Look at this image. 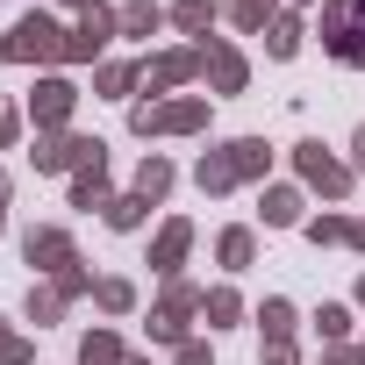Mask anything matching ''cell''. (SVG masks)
<instances>
[{"instance_id": "cell-1", "label": "cell", "mask_w": 365, "mask_h": 365, "mask_svg": "<svg viewBox=\"0 0 365 365\" xmlns=\"http://www.w3.org/2000/svg\"><path fill=\"white\" fill-rule=\"evenodd\" d=\"M265 165H272V143L265 136H230V143H215L194 165V187L201 194H237L244 179H265Z\"/></svg>"}, {"instance_id": "cell-2", "label": "cell", "mask_w": 365, "mask_h": 365, "mask_svg": "<svg viewBox=\"0 0 365 365\" xmlns=\"http://www.w3.org/2000/svg\"><path fill=\"white\" fill-rule=\"evenodd\" d=\"M65 36L72 29H58V15H22L8 36H0V65H65Z\"/></svg>"}, {"instance_id": "cell-3", "label": "cell", "mask_w": 365, "mask_h": 365, "mask_svg": "<svg viewBox=\"0 0 365 365\" xmlns=\"http://www.w3.org/2000/svg\"><path fill=\"white\" fill-rule=\"evenodd\" d=\"M315 36L336 65L365 72V0H322V15H315Z\"/></svg>"}, {"instance_id": "cell-4", "label": "cell", "mask_w": 365, "mask_h": 365, "mask_svg": "<svg viewBox=\"0 0 365 365\" xmlns=\"http://www.w3.org/2000/svg\"><path fill=\"white\" fill-rule=\"evenodd\" d=\"M129 129L136 136H194V129H208V93L143 101V108H129Z\"/></svg>"}, {"instance_id": "cell-5", "label": "cell", "mask_w": 365, "mask_h": 365, "mask_svg": "<svg viewBox=\"0 0 365 365\" xmlns=\"http://www.w3.org/2000/svg\"><path fill=\"white\" fill-rule=\"evenodd\" d=\"M201 301H208V294H201L194 279H165V294H158V308H150V344H172V351H179V344H187V322L201 315Z\"/></svg>"}, {"instance_id": "cell-6", "label": "cell", "mask_w": 365, "mask_h": 365, "mask_svg": "<svg viewBox=\"0 0 365 365\" xmlns=\"http://www.w3.org/2000/svg\"><path fill=\"white\" fill-rule=\"evenodd\" d=\"M29 158H36V172H86V165L108 158V143L101 136H72V129H43Z\"/></svg>"}, {"instance_id": "cell-7", "label": "cell", "mask_w": 365, "mask_h": 365, "mask_svg": "<svg viewBox=\"0 0 365 365\" xmlns=\"http://www.w3.org/2000/svg\"><path fill=\"white\" fill-rule=\"evenodd\" d=\"M115 36H122V8H101V0H93V8L72 22V36H65V65H93Z\"/></svg>"}, {"instance_id": "cell-8", "label": "cell", "mask_w": 365, "mask_h": 365, "mask_svg": "<svg viewBox=\"0 0 365 365\" xmlns=\"http://www.w3.org/2000/svg\"><path fill=\"white\" fill-rule=\"evenodd\" d=\"M294 172L308 179L322 201H344V194H351V179H358V172H351L344 158H329L322 143H294Z\"/></svg>"}, {"instance_id": "cell-9", "label": "cell", "mask_w": 365, "mask_h": 365, "mask_svg": "<svg viewBox=\"0 0 365 365\" xmlns=\"http://www.w3.org/2000/svg\"><path fill=\"white\" fill-rule=\"evenodd\" d=\"M72 108H79V86H72V79H36V86H29V122H36V136H43V129H65Z\"/></svg>"}, {"instance_id": "cell-10", "label": "cell", "mask_w": 365, "mask_h": 365, "mask_svg": "<svg viewBox=\"0 0 365 365\" xmlns=\"http://www.w3.org/2000/svg\"><path fill=\"white\" fill-rule=\"evenodd\" d=\"M22 258L58 279L65 265H79V244H72V230H29V237H22Z\"/></svg>"}, {"instance_id": "cell-11", "label": "cell", "mask_w": 365, "mask_h": 365, "mask_svg": "<svg viewBox=\"0 0 365 365\" xmlns=\"http://www.w3.org/2000/svg\"><path fill=\"white\" fill-rule=\"evenodd\" d=\"M201 72V43H187V51H158V58H143V86L150 93H172V86H187Z\"/></svg>"}, {"instance_id": "cell-12", "label": "cell", "mask_w": 365, "mask_h": 365, "mask_svg": "<svg viewBox=\"0 0 365 365\" xmlns=\"http://www.w3.org/2000/svg\"><path fill=\"white\" fill-rule=\"evenodd\" d=\"M201 72H208L215 93H244V86H251V65H244L237 43H201Z\"/></svg>"}, {"instance_id": "cell-13", "label": "cell", "mask_w": 365, "mask_h": 365, "mask_svg": "<svg viewBox=\"0 0 365 365\" xmlns=\"http://www.w3.org/2000/svg\"><path fill=\"white\" fill-rule=\"evenodd\" d=\"M187 251H194V222H165L158 244H150V272H158V279H179Z\"/></svg>"}, {"instance_id": "cell-14", "label": "cell", "mask_w": 365, "mask_h": 365, "mask_svg": "<svg viewBox=\"0 0 365 365\" xmlns=\"http://www.w3.org/2000/svg\"><path fill=\"white\" fill-rule=\"evenodd\" d=\"M301 230H308V244H351V251H365V215H315Z\"/></svg>"}, {"instance_id": "cell-15", "label": "cell", "mask_w": 365, "mask_h": 365, "mask_svg": "<svg viewBox=\"0 0 365 365\" xmlns=\"http://www.w3.org/2000/svg\"><path fill=\"white\" fill-rule=\"evenodd\" d=\"M108 201H115V194H108V158L86 165V172H72V208H101V215H108Z\"/></svg>"}, {"instance_id": "cell-16", "label": "cell", "mask_w": 365, "mask_h": 365, "mask_svg": "<svg viewBox=\"0 0 365 365\" xmlns=\"http://www.w3.org/2000/svg\"><path fill=\"white\" fill-rule=\"evenodd\" d=\"M165 22L208 43V29H215V0H172V8H165Z\"/></svg>"}, {"instance_id": "cell-17", "label": "cell", "mask_w": 365, "mask_h": 365, "mask_svg": "<svg viewBox=\"0 0 365 365\" xmlns=\"http://www.w3.org/2000/svg\"><path fill=\"white\" fill-rule=\"evenodd\" d=\"M258 215H265V230H301V194L294 187H265Z\"/></svg>"}, {"instance_id": "cell-18", "label": "cell", "mask_w": 365, "mask_h": 365, "mask_svg": "<svg viewBox=\"0 0 365 365\" xmlns=\"http://www.w3.org/2000/svg\"><path fill=\"white\" fill-rule=\"evenodd\" d=\"M79 365H129V351H122L115 329H86L79 336Z\"/></svg>"}, {"instance_id": "cell-19", "label": "cell", "mask_w": 365, "mask_h": 365, "mask_svg": "<svg viewBox=\"0 0 365 365\" xmlns=\"http://www.w3.org/2000/svg\"><path fill=\"white\" fill-rule=\"evenodd\" d=\"M230 22H237L244 36H265V29L279 22V0H230Z\"/></svg>"}, {"instance_id": "cell-20", "label": "cell", "mask_w": 365, "mask_h": 365, "mask_svg": "<svg viewBox=\"0 0 365 365\" xmlns=\"http://www.w3.org/2000/svg\"><path fill=\"white\" fill-rule=\"evenodd\" d=\"M172 179H179V172H172V158H143V165H136V194L158 208V201L172 194Z\"/></svg>"}, {"instance_id": "cell-21", "label": "cell", "mask_w": 365, "mask_h": 365, "mask_svg": "<svg viewBox=\"0 0 365 365\" xmlns=\"http://www.w3.org/2000/svg\"><path fill=\"white\" fill-rule=\"evenodd\" d=\"M215 258H222V272H244V265L258 258V237H251V230H222V237H215Z\"/></svg>"}, {"instance_id": "cell-22", "label": "cell", "mask_w": 365, "mask_h": 365, "mask_svg": "<svg viewBox=\"0 0 365 365\" xmlns=\"http://www.w3.org/2000/svg\"><path fill=\"white\" fill-rule=\"evenodd\" d=\"M301 36H308V29H301V15H279V22L265 29V58H279V65H287V58L301 51Z\"/></svg>"}, {"instance_id": "cell-23", "label": "cell", "mask_w": 365, "mask_h": 365, "mask_svg": "<svg viewBox=\"0 0 365 365\" xmlns=\"http://www.w3.org/2000/svg\"><path fill=\"white\" fill-rule=\"evenodd\" d=\"M93 86H101V101H122L129 86H143V65H122V58H115V65L93 72Z\"/></svg>"}, {"instance_id": "cell-24", "label": "cell", "mask_w": 365, "mask_h": 365, "mask_svg": "<svg viewBox=\"0 0 365 365\" xmlns=\"http://www.w3.org/2000/svg\"><path fill=\"white\" fill-rule=\"evenodd\" d=\"M201 315H208V329H230V322L244 315V294H237V287H208V301H201Z\"/></svg>"}, {"instance_id": "cell-25", "label": "cell", "mask_w": 365, "mask_h": 365, "mask_svg": "<svg viewBox=\"0 0 365 365\" xmlns=\"http://www.w3.org/2000/svg\"><path fill=\"white\" fill-rule=\"evenodd\" d=\"M158 22H165L158 0H122V36H158Z\"/></svg>"}, {"instance_id": "cell-26", "label": "cell", "mask_w": 365, "mask_h": 365, "mask_svg": "<svg viewBox=\"0 0 365 365\" xmlns=\"http://www.w3.org/2000/svg\"><path fill=\"white\" fill-rule=\"evenodd\" d=\"M258 322H265V344H294V301L272 294V301L258 308Z\"/></svg>"}, {"instance_id": "cell-27", "label": "cell", "mask_w": 365, "mask_h": 365, "mask_svg": "<svg viewBox=\"0 0 365 365\" xmlns=\"http://www.w3.org/2000/svg\"><path fill=\"white\" fill-rule=\"evenodd\" d=\"M143 215H150L143 194H115V201H108V230H143Z\"/></svg>"}, {"instance_id": "cell-28", "label": "cell", "mask_w": 365, "mask_h": 365, "mask_svg": "<svg viewBox=\"0 0 365 365\" xmlns=\"http://www.w3.org/2000/svg\"><path fill=\"white\" fill-rule=\"evenodd\" d=\"M93 301H101V315H129L136 308V287L129 279H93Z\"/></svg>"}, {"instance_id": "cell-29", "label": "cell", "mask_w": 365, "mask_h": 365, "mask_svg": "<svg viewBox=\"0 0 365 365\" xmlns=\"http://www.w3.org/2000/svg\"><path fill=\"white\" fill-rule=\"evenodd\" d=\"M315 336H322V344H344V336H351V308H344V301H322V308H315Z\"/></svg>"}, {"instance_id": "cell-30", "label": "cell", "mask_w": 365, "mask_h": 365, "mask_svg": "<svg viewBox=\"0 0 365 365\" xmlns=\"http://www.w3.org/2000/svg\"><path fill=\"white\" fill-rule=\"evenodd\" d=\"M65 308H72V301H65V294H58L51 279H43V287H29V322H58Z\"/></svg>"}, {"instance_id": "cell-31", "label": "cell", "mask_w": 365, "mask_h": 365, "mask_svg": "<svg viewBox=\"0 0 365 365\" xmlns=\"http://www.w3.org/2000/svg\"><path fill=\"white\" fill-rule=\"evenodd\" d=\"M0 365H36L29 336H15V329H8V315H0Z\"/></svg>"}, {"instance_id": "cell-32", "label": "cell", "mask_w": 365, "mask_h": 365, "mask_svg": "<svg viewBox=\"0 0 365 365\" xmlns=\"http://www.w3.org/2000/svg\"><path fill=\"white\" fill-rule=\"evenodd\" d=\"M51 287H58L65 301H79V294H93V272H86V265H65V272H58Z\"/></svg>"}, {"instance_id": "cell-33", "label": "cell", "mask_w": 365, "mask_h": 365, "mask_svg": "<svg viewBox=\"0 0 365 365\" xmlns=\"http://www.w3.org/2000/svg\"><path fill=\"white\" fill-rule=\"evenodd\" d=\"M172 365H215V358H208V344H194V336H187V344L172 351Z\"/></svg>"}, {"instance_id": "cell-34", "label": "cell", "mask_w": 365, "mask_h": 365, "mask_svg": "<svg viewBox=\"0 0 365 365\" xmlns=\"http://www.w3.org/2000/svg\"><path fill=\"white\" fill-rule=\"evenodd\" d=\"M15 129H22V115H15V101H0V150L15 143Z\"/></svg>"}, {"instance_id": "cell-35", "label": "cell", "mask_w": 365, "mask_h": 365, "mask_svg": "<svg viewBox=\"0 0 365 365\" xmlns=\"http://www.w3.org/2000/svg\"><path fill=\"white\" fill-rule=\"evenodd\" d=\"M322 365H365V358H358V344H329V351H322Z\"/></svg>"}, {"instance_id": "cell-36", "label": "cell", "mask_w": 365, "mask_h": 365, "mask_svg": "<svg viewBox=\"0 0 365 365\" xmlns=\"http://www.w3.org/2000/svg\"><path fill=\"white\" fill-rule=\"evenodd\" d=\"M265 365H301V351L294 344H265Z\"/></svg>"}, {"instance_id": "cell-37", "label": "cell", "mask_w": 365, "mask_h": 365, "mask_svg": "<svg viewBox=\"0 0 365 365\" xmlns=\"http://www.w3.org/2000/svg\"><path fill=\"white\" fill-rule=\"evenodd\" d=\"M8 201H15V179L0 172V230H8Z\"/></svg>"}, {"instance_id": "cell-38", "label": "cell", "mask_w": 365, "mask_h": 365, "mask_svg": "<svg viewBox=\"0 0 365 365\" xmlns=\"http://www.w3.org/2000/svg\"><path fill=\"white\" fill-rule=\"evenodd\" d=\"M351 172H365V129L351 136Z\"/></svg>"}, {"instance_id": "cell-39", "label": "cell", "mask_w": 365, "mask_h": 365, "mask_svg": "<svg viewBox=\"0 0 365 365\" xmlns=\"http://www.w3.org/2000/svg\"><path fill=\"white\" fill-rule=\"evenodd\" d=\"M58 8H72V15H86V8H93V0H58Z\"/></svg>"}, {"instance_id": "cell-40", "label": "cell", "mask_w": 365, "mask_h": 365, "mask_svg": "<svg viewBox=\"0 0 365 365\" xmlns=\"http://www.w3.org/2000/svg\"><path fill=\"white\" fill-rule=\"evenodd\" d=\"M358 308H365V272H358Z\"/></svg>"}, {"instance_id": "cell-41", "label": "cell", "mask_w": 365, "mask_h": 365, "mask_svg": "<svg viewBox=\"0 0 365 365\" xmlns=\"http://www.w3.org/2000/svg\"><path fill=\"white\" fill-rule=\"evenodd\" d=\"M129 365H150V358H136V351H129Z\"/></svg>"}, {"instance_id": "cell-42", "label": "cell", "mask_w": 365, "mask_h": 365, "mask_svg": "<svg viewBox=\"0 0 365 365\" xmlns=\"http://www.w3.org/2000/svg\"><path fill=\"white\" fill-rule=\"evenodd\" d=\"M358 358H365V336H358Z\"/></svg>"}]
</instances>
